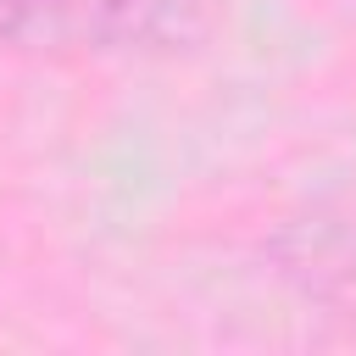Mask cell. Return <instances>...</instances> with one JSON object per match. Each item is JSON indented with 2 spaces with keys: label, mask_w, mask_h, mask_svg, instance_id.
Listing matches in <instances>:
<instances>
[{
  "label": "cell",
  "mask_w": 356,
  "mask_h": 356,
  "mask_svg": "<svg viewBox=\"0 0 356 356\" xmlns=\"http://www.w3.org/2000/svg\"><path fill=\"white\" fill-rule=\"evenodd\" d=\"M195 0H0L11 50H156L184 33Z\"/></svg>",
  "instance_id": "1"
}]
</instances>
